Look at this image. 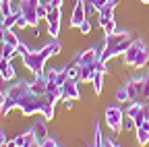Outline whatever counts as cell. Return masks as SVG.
<instances>
[{
  "label": "cell",
  "instance_id": "41",
  "mask_svg": "<svg viewBox=\"0 0 149 147\" xmlns=\"http://www.w3.org/2000/svg\"><path fill=\"white\" fill-rule=\"evenodd\" d=\"M56 147H60V145H56Z\"/></svg>",
  "mask_w": 149,
  "mask_h": 147
},
{
  "label": "cell",
  "instance_id": "2",
  "mask_svg": "<svg viewBox=\"0 0 149 147\" xmlns=\"http://www.w3.org/2000/svg\"><path fill=\"white\" fill-rule=\"evenodd\" d=\"M60 50H62L60 42H58V40H52V42H48L42 50H35V52L29 50L25 44H19L17 54H21V56H23V64L37 77V75H44V72H46V62H48V58H52L54 54H58Z\"/></svg>",
  "mask_w": 149,
  "mask_h": 147
},
{
  "label": "cell",
  "instance_id": "35",
  "mask_svg": "<svg viewBox=\"0 0 149 147\" xmlns=\"http://www.w3.org/2000/svg\"><path fill=\"white\" fill-rule=\"evenodd\" d=\"M0 147H17V143H15V141H6V143L0 145Z\"/></svg>",
  "mask_w": 149,
  "mask_h": 147
},
{
  "label": "cell",
  "instance_id": "21",
  "mask_svg": "<svg viewBox=\"0 0 149 147\" xmlns=\"http://www.w3.org/2000/svg\"><path fill=\"white\" fill-rule=\"evenodd\" d=\"M15 54H17V48H15V46H10V44H2V50H0V56H2V58L10 60Z\"/></svg>",
  "mask_w": 149,
  "mask_h": 147
},
{
  "label": "cell",
  "instance_id": "37",
  "mask_svg": "<svg viewBox=\"0 0 149 147\" xmlns=\"http://www.w3.org/2000/svg\"><path fill=\"white\" fill-rule=\"evenodd\" d=\"M0 4H10V0H0Z\"/></svg>",
  "mask_w": 149,
  "mask_h": 147
},
{
  "label": "cell",
  "instance_id": "12",
  "mask_svg": "<svg viewBox=\"0 0 149 147\" xmlns=\"http://www.w3.org/2000/svg\"><path fill=\"white\" fill-rule=\"evenodd\" d=\"M128 89V95H130V102L135 100H143V89H145V77H137V79H130L126 85Z\"/></svg>",
  "mask_w": 149,
  "mask_h": 147
},
{
  "label": "cell",
  "instance_id": "14",
  "mask_svg": "<svg viewBox=\"0 0 149 147\" xmlns=\"http://www.w3.org/2000/svg\"><path fill=\"white\" fill-rule=\"evenodd\" d=\"M48 120L42 116V120H37V122H33L31 124V133H33V137H35V143H42L46 137H48V124H46Z\"/></svg>",
  "mask_w": 149,
  "mask_h": 147
},
{
  "label": "cell",
  "instance_id": "10",
  "mask_svg": "<svg viewBox=\"0 0 149 147\" xmlns=\"http://www.w3.org/2000/svg\"><path fill=\"white\" fill-rule=\"evenodd\" d=\"M87 19H89V15H87V8H85V0H77L74 8H72V15H70V27L79 29Z\"/></svg>",
  "mask_w": 149,
  "mask_h": 147
},
{
  "label": "cell",
  "instance_id": "1",
  "mask_svg": "<svg viewBox=\"0 0 149 147\" xmlns=\"http://www.w3.org/2000/svg\"><path fill=\"white\" fill-rule=\"evenodd\" d=\"M54 106L56 102H52L46 95H40L29 87L27 81H17L15 85H10L6 89V102L0 108V114L6 116L13 110H21L23 116H33V114H42L46 120L54 118Z\"/></svg>",
  "mask_w": 149,
  "mask_h": 147
},
{
  "label": "cell",
  "instance_id": "39",
  "mask_svg": "<svg viewBox=\"0 0 149 147\" xmlns=\"http://www.w3.org/2000/svg\"><path fill=\"white\" fill-rule=\"evenodd\" d=\"M147 118H149V104H147Z\"/></svg>",
  "mask_w": 149,
  "mask_h": 147
},
{
  "label": "cell",
  "instance_id": "27",
  "mask_svg": "<svg viewBox=\"0 0 149 147\" xmlns=\"http://www.w3.org/2000/svg\"><path fill=\"white\" fill-rule=\"evenodd\" d=\"M40 145H42V147H56L58 143H56V139H54V137H46V139H44Z\"/></svg>",
  "mask_w": 149,
  "mask_h": 147
},
{
  "label": "cell",
  "instance_id": "11",
  "mask_svg": "<svg viewBox=\"0 0 149 147\" xmlns=\"http://www.w3.org/2000/svg\"><path fill=\"white\" fill-rule=\"evenodd\" d=\"M60 91H62V100H72V102L81 100V91H79L77 79H66V81L62 83Z\"/></svg>",
  "mask_w": 149,
  "mask_h": 147
},
{
  "label": "cell",
  "instance_id": "17",
  "mask_svg": "<svg viewBox=\"0 0 149 147\" xmlns=\"http://www.w3.org/2000/svg\"><path fill=\"white\" fill-rule=\"evenodd\" d=\"M0 75H2L6 81H13V79L17 77L15 66H13V62H10V60H6V58H0Z\"/></svg>",
  "mask_w": 149,
  "mask_h": 147
},
{
  "label": "cell",
  "instance_id": "28",
  "mask_svg": "<svg viewBox=\"0 0 149 147\" xmlns=\"http://www.w3.org/2000/svg\"><path fill=\"white\" fill-rule=\"evenodd\" d=\"M79 31H81L83 35H87V33H91V21L87 19V21H85V23H83V25L79 27Z\"/></svg>",
  "mask_w": 149,
  "mask_h": 147
},
{
  "label": "cell",
  "instance_id": "8",
  "mask_svg": "<svg viewBox=\"0 0 149 147\" xmlns=\"http://www.w3.org/2000/svg\"><path fill=\"white\" fill-rule=\"evenodd\" d=\"M126 112V116L128 118H133L135 120V124L139 126V124H143L145 120H149L147 118V104L143 102V100H135V102H130V106L124 110Z\"/></svg>",
  "mask_w": 149,
  "mask_h": 147
},
{
  "label": "cell",
  "instance_id": "6",
  "mask_svg": "<svg viewBox=\"0 0 149 147\" xmlns=\"http://www.w3.org/2000/svg\"><path fill=\"white\" fill-rule=\"evenodd\" d=\"M126 112L120 106H108L106 108V124L112 133H120L122 131V124H124Z\"/></svg>",
  "mask_w": 149,
  "mask_h": 147
},
{
  "label": "cell",
  "instance_id": "5",
  "mask_svg": "<svg viewBox=\"0 0 149 147\" xmlns=\"http://www.w3.org/2000/svg\"><path fill=\"white\" fill-rule=\"evenodd\" d=\"M122 60L128 64V66H135V68H143L147 62H149V50L145 48V42L135 38L130 42L128 50L122 54Z\"/></svg>",
  "mask_w": 149,
  "mask_h": 147
},
{
  "label": "cell",
  "instance_id": "3",
  "mask_svg": "<svg viewBox=\"0 0 149 147\" xmlns=\"http://www.w3.org/2000/svg\"><path fill=\"white\" fill-rule=\"evenodd\" d=\"M77 66H79V81L83 83H91L93 77H95L97 70H108V64L100 60V52L95 48H89V50H83L81 54H77Z\"/></svg>",
  "mask_w": 149,
  "mask_h": 147
},
{
  "label": "cell",
  "instance_id": "30",
  "mask_svg": "<svg viewBox=\"0 0 149 147\" xmlns=\"http://www.w3.org/2000/svg\"><path fill=\"white\" fill-rule=\"evenodd\" d=\"M102 147H120V145H116L114 139H108V137H106V139L102 141Z\"/></svg>",
  "mask_w": 149,
  "mask_h": 147
},
{
  "label": "cell",
  "instance_id": "23",
  "mask_svg": "<svg viewBox=\"0 0 149 147\" xmlns=\"http://www.w3.org/2000/svg\"><path fill=\"white\" fill-rule=\"evenodd\" d=\"M102 29H104V33L106 35H112V33H116L118 29H116V21L112 19V21H106L104 25H102Z\"/></svg>",
  "mask_w": 149,
  "mask_h": 147
},
{
  "label": "cell",
  "instance_id": "34",
  "mask_svg": "<svg viewBox=\"0 0 149 147\" xmlns=\"http://www.w3.org/2000/svg\"><path fill=\"white\" fill-rule=\"evenodd\" d=\"M8 139H6V133L2 131V128H0V145H2V143H6Z\"/></svg>",
  "mask_w": 149,
  "mask_h": 147
},
{
  "label": "cell",
  "instance_id": "7",
  "mask_svg": "<svg viewBox=\"0 0 149 147\" xmlns=\"http://www.w3.org/2000/svg\"><path fill=\"white\" fill-rule=\"evenodd\" d=\"M42 0H21L19 2V10H21L23 19L27 21V25H37L40 17H37V8H40Z\"/></svg>",
  "mask_w": 149,
  "mask_h": 147
},
{
  "label": "cell",
  "instance_id": "15",
  "mask_svg": "<svg viewBox=\"0 0 149 147\" xmlns=\"http://www.w3.org/2000/svg\"><path fill=\"white\" fill-rule=\"evenodd\" d=\"M135 137H137V145H139V147L149 145V120H145L143 124H139V126H137Z\"/></svg>",
  "mask_w": 149,
  "mask_h": 147
},
{
  "label": "cell",
  "instance_id": "31",
  "mask_svg": "<svg viewBox=\"0 0 149 147\" xmlns=\"http://www.w3.org/2000/svg\"><path fill=\"white\" fill-rule=\"evenodd\" d=\"M4 33H6V29H4V19H0V44H2V40H4Z\"/></svg>",
  "mask_w": 149,
  "mask_h": 147
},
{
  "label": "cell",
  "instance_id": "32",
  "mask_svg": "<svg viewBox=\"0 0 149 147\" xmlns=\"http://www.w3.org/2000/svg\"><path fill=\"white\" fill-rule=\"evenodd\" d=\"M4 102H6V91H4V89H0V108L4 106Z\"/></svg>",
  "mask_w": 149,
  "mask_h": 147
},
{
  "label": "cell",
  "instance_id": "40",
  "mask_svg": "<svg viewBox=\"0 0 149 147\" xmlns=\"http://www.w3.org/2000/svg\"><path fill=\"white\" fill-rule=\"evenodd\" d=\"M33 147H42V145H40V143H35V145H33Z\"/></svg>",
  "mask_w": 149,
  "mask_h": 147
},
{
  "label": "cell",
  "instance_id": "36",
  "mask_svg": "<svg viewBox=\"0 0 149 147\" xmlns=\"http://www.w3.org/2000/svg\"><path fill=\"white\" fill-rule=\"evenodd\" d=\"M4 87H6V79L0 75V89H4Z\"/></svg>",
  "mask_w": 149,
  "mask_h": 147
},
{
  "label": "cell",
  "instance_id": "38",
  "mask_svg": "<svg viewBox=\"0 0 149 147\" xmlns=\"http://www.w3.org/2000/svg\"><path fill=\"white\" fill-rule=\"evenodd\" d=\"M139 2H143V4H149V0H139Z\"/></svg>",
  "mask_w": 149,
  "mask_h": 147
},
{
  "label": "cell",
  "instance_id": "22",
  "mask_svg": "<svg viewBox=\"0 0 149 147\" xmlns=\"http://www.w3.org/2000/svg\"><path fill=\"white\" fill-rule=\"evenodd\" d=\"M64 72H66L68 79H77V81H79V66H77V62H72V64L64 66Z\"/></svg>",
  "mask_w": 149,
  "mask_h": 147
},
{
  "label": "cell",
  "instance_id": "9",
  "mask_svg": "<svg viewBox=\"0 0 149 147\" xmlns=\"http://www.w3.org/2000/svg\"><path fill=\"white\" fill-rule=\"evenodd\" d=\"M60 19H62V10L50 6L46 21H48V33H50L52 40H58V33H60Z\"/></svg>",
  "mask_w": 149,
  "mask_h": 147
},
{
  "label": "cell",
  "instance_id": "33",
  "mask_svg": "<svg viewBox=\"0 0 149 147\" xmlns=\"http://www.w3.org/2000/svg\"><path fill=\"white\" fill-rule=\"evenodd\" d=\"M48 4H50V6H54V8H60V6H62V0H50Z\"/></svg>",
  "mask_w": 149,
  "mask_h": 147
},
{
  "label": "cell",
  "instance_id": "4",
  "mask_svg": "<svg viewBox=\"0 0 149 147\" xmlns=\"http://www.w3.org/2000/svg\"><path fill=\"white\" fill-rule=\"evenodd\" d=\"M130 42H133V38H130L128 31H116L112 35H106L102 52H100V60L108 64V60L116 58V56H122V54L128 50Z\"/></svg>",
  "mask_w": 149,
  "mask_h": 147
},
{
  "label": "cell",
  "instance_id": "26",
  "mask_svg": "<svg viewBox=\"0 0 149 147\" xmlns=\"http://www.w3.org/2000/svg\"><path fill=\"white\" fill-rule=\"evenodd\" d=\"M122 128H124V131H137V124H135V120L133 118H124V124H122Z\"/></svg>",
  "mask_w": 149,
  "mask_h": 147
},
{
  "label": "cell",
  "instance_id": "16",
  "mask_svg": "<svg viewBox=\"0 0 149 147\" xmlns=\"http://www.w3.org/2000/svg\"><path fill=\"white\" fill-rule=\"evenodd\" d=\"M13 141L17 143V147H33V145H35V137H33V133H31V128H29V131H25V133H19Z\"/></svg>",
  "mask_w": 149,
  "mask_h": 147
},
{
  "label": "cell",
  "instance_id": "18",
  "mask_svg": "<svg viewBox=\"0 0 149 147\" xmlns=\"http://www.w3.org/2000/svg\"><path fill=\"white\" fill-rule=\"evenodd\" d=\"M106 75H108V70H97L95 72V77H93V91H95V95H100L102 93V89H104V79H106Z\"/></svg>",
  "mask_w": 149,
  "mask_h": 147
},
{
  "label": "cell",
  "instance_id": "13",
  "mask_svg": "<svg viewBox=\"0 0 149 147\" xmlns=\"http://www.w3.org/2000/svg\"><path fill=\"white\" fill-rule=\"evenodd\" d=\"M118 4V0H108V2L100 8V13H97V21H100V27L106 23V21H112L114 19V6Z\"/></svg>",
  "mask_w": 149,
  "mask_h": 147
},
{
  "label": "cell",
  "instance_id": "24",
  "mask_svg": "<svg viewBox=\"0 0 149 147\" xmlns=\"http://www.w3.org/2000/svg\"><path fill=\"white\" fill-rule=\"evenodd\" d=\"M116 100H118L120 104H124V102H130V95H128V89H126V87H120V89L116 91Z\"/></svg>",
  "mask_w": 149,
  "mask_h": 147
},
{
  "label": "cell",
  "instance_id": "29",
  "mask_svg": "<svg viewBox=\"0 0 149 147\" xmlns=\"http://www.w3.org/2000/svg\"><path fill=\"white\" fill-rule=\"evenodd\" d=\"M143 100H149V75H145V89H143Z\"/></svg>",
  "mask_w": 149,
  "mask_h": 147
},
{
  "label": "cell",
  "instance_id": "19",
  "mask_svg": "<svg viewBox=\"0 0 149 147\" xmlns=\"http://www.w3.org/2000/svg\"><path fill=\"white\" fill-rule=\"evenodd\" d=\"M108 2V0H85V8H87V15H93V13H100V8Z\"/></svg>",
  "mask_w": 149,
  "mask_h": 147
},
{
  "label": "cell",
  "instance_id": "20",
  "mask_svg": "<svg viewBox=\"0 0 149 147\" xmlns=\"http://www.w3.org/2000/svg\"><path fill=\"white\" fill-rule=\"evenodd\" d=\"M19 19H21V10L17 8L15 13H10L8 17H4V29H13V27H17Z\"/></svg>",
  "mask_w": 149,
  "mask_h": 147
},
{
  "label": "cell",
  "instance_id": "25",
  "mask_svg": "<svg viewBox=\"0 0 149 147\" xmlns=\"http://www.w3.org/2000/svg\"><path fill=\"white\" fill-rule=\"evenodd\" d=\"M48 10H50V4H48V2H42L40 8H37V17H40V19H46V17H48Z\"/></svg>",
  "mask_w": 149,
  "mask_h": 147
}]
</instances>
